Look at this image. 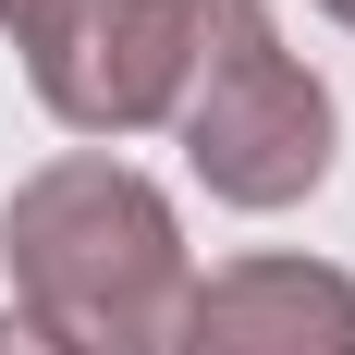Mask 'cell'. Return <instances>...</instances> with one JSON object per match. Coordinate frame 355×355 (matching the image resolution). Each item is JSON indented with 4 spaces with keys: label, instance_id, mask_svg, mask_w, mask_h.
I'll return each instance as SVG.
<instances>
[{
    "label": "cell",
    "instance_id": "6da1fadb",
    "mask_svg": "<svg viewBox=\"0 0 355 355\" xmlns=\"http://www.w3.org/2000/svg\"><path fill=\"white\" fill-rule=\"evenodd\" d=\"M0 257H12V294H25L12 319L49 331L62 355H172L184 343V306H196L184 220L147 172H123L98 147L12 184Z\"/></svg>",
    "mask_w": 355,
    "mask_h": 355
},
{
    "label": "cell",
    "instance_id": "7a4b0ae2",
    "mask_svg": "<svg viewBox=\"0 0 355 355\" xmlns=\"http://www.w3.org/2000/svg\"><path fill=\"white\" fill-rule=\"evenodd\" d=\"M172 135H184V159H196V184H209L220 209H294V196L331 184L343 123H331V86L294 62L282 37H270V12L245 0V12L220 25L209 73L184 86Z\"/></svg>",
    "mask_w": 355,
    "mask_h": 355
},
{
    "label": "cell",
    "instance_id": "3957f363",
    "mask_svg": "<svg viewBox=\"0 0 355 355\" xmlns=\"http://www.w3.org/2000/svg\"><path fill=\"white\" fill-rule=\"evenodd\" d=\"M233 12H245V0H110L98 49L49 86V110H62L73 135H147V123H172Z\"/></svg>",
    "mask_w": 355,
    "mask_h": 355
},
{
    "label": "cell",
    "instance_id": "277c9868",
    "mask_svg": "<svg viewBox=\"0 0 355 355\" xmlns=\"http://www.w3.org/2000/svg\"><path fill=\"white\" fill-rule=\"evenodd\" d=\"M172 355H355V270L331 257H233L196 282Z\"/></svg>",
    "mask_w": 355,
    "mask_h": 355
},
{
    "label": "cell",
    "instance_id": "5b68a950",
    "mask_svg": "<svg viewBox=\"0 0 355 355\" xmlns=\"http://www.w3.org/2000/svg\"><path fill=\"white\" fill-rule=\"evenodd\" d=\"M0 25H12V49H25V73H37V98L62 86L86 49H98V25H110V0H0Z\"/></svg>",
    "mask_w": 355,
    "mask_h": 355
},
{
    "label": "cell",
    "instance_id": "8992f818",
    "mask_svg": "<svg viewBox=\"0 0 355 355\" xmlns=\"http://www.w3.org/2000/svg\"><path fill=\"white\" fill-rule=\"evenodd\" d=\"M0 355H62L49 331H25V319H0Z\"/></svg>",
    "mask_w": 355,
    "mask_h": 355
},
{
    "label": "cell",
    "instance_id": "52a82bcc",
    "mask_svg": "<svg viewBox=\"0 0 355 355\" xmlns=\"http://www.w3.org/2000/svg\"><path fill=\"white\" fill-rule=\"evenodd\" d=\"M319 12H331V25H355V0H319Z\"/></svg>",
    "mask_w": 355,
    "mask_h": 355
}]
</instances>
